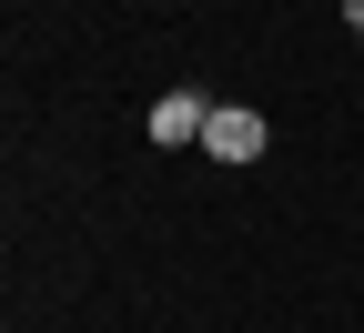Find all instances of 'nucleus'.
Here are the masks:
<instances>
[{
  "mask_svg": "<svg viewBox=\"0 0 364 333\" xmlns=\"http://www.w3.org/2000/svg\"><path fill=\"white\" fill-rule=\"evenodd\" d=\"M354 51H364V11H354Z\"/></svg>",
  "mask_w": 364,
  "mask_h": 333,
  "instance_id": "7ed1b4c3",
  "label": "nucleus"
},
{
  "mask_svg": "<svg viewBox=\"0 0 364 333\" xmlns=\"http://www.w3.org/2000/svg\"><path fill=\"white\" fill-rule=\"evenodd\" d=\"M203 121H213V102H203V91H162V102L142 111V131L162 141V152H182V141H203Z\"/></svg>",
  "mask_w": 364,
  "mask_h": 333,
  "instance_id": "f03ea898",
  "label": "nucleus"
},
{
  "mask_svg": "<svg viewBox=\"0 0 364 333\" xmlns=\"http://www.w3.org/2000/svg\"><path fill=\"white\" fill-rule=\"evenodd\" d=\"M263 111H243V102H213V121H203V152L213 162H263Z\"/></svg>",
  "mask_w": 364,
  "mask_h": 333,
  "instance_id": "f257e3e1",
  "label": "nucleus"
}]
</instances>
